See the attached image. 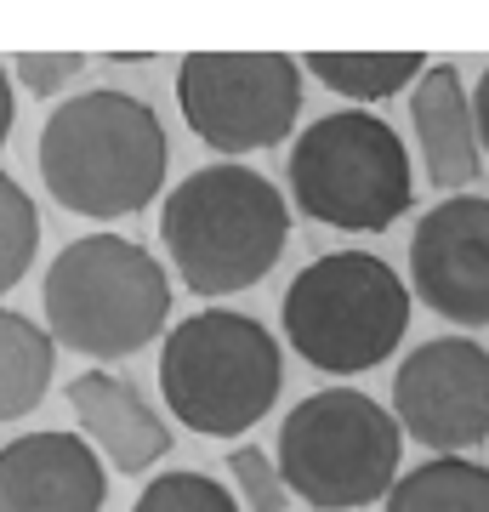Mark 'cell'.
<instances>
[{"instance_id": "5", "label": "cell", "mask_w": 489, "mask_h": 512, "mask_svg": "<svg viewBox=\"0 0 489 512\" xmlns=\"http://www.w3.org/2000/svg\"><path fill=\"white\" fill-rule=\"evenodd\" d=\"M285 183L296 211L342 234H381L416 205L410 154L399 131L370 109L319 114L290 143Z\"/></svg>"}, {"instance_id": "17", "label": "cell", "mask_w": 489, "mask_h": 512, "mask_svg": "<svg viewBox=\"0 0 489 512\" xmlns=\"http://www.w3.org/2000/svg\"><path fill=\"white\" fill-rule=\"evenodd\" d=\"M40 251V211L6 171H0V296L12 291Z\"/></svg>"}, {"instance_id": "20", "label": "cell", "mask_w": 489, "mask_h": 512, "mask_svg": "<svg viewBox=\"0 0 489 512\" xmlns=\"http://www.w3.org/2000/svg\"><path fill=\"white\" fill-rule=\"evenodd\" d=\"M86 69V52H18L12 57V74L29 97H57L74 74Z\"/></svg>"}, {"instance_id": "22", "label": "cell", "mask_w": 489, "mask_h": 512, "mask_svg": "<svg viewBox=\"0 0 489 512\" xmlns=\"http://www.w3.org/2000/svg\"><path fill=\"white\" fill-rule=\"evenodd\" d=\"M12 120H18V97H12V80H6V63H0V148L12 137Z\"/></svg>"}, {"instance_id": "13", "label": "cell", "mask_w": 489, "mask_h": 512, "mask_svg": "<svg viewBox=\"0 0 489 512\" xmlns=\"http://www.w3.org/2000/svg\"><path fill=\"white\" fill-rule=\"evenodd\" d=\"M410 120H416L427 183L444 194H461L478 183L484 143H478V120H472V92L461 86L455 63H427V74L416 80V97H410Z\"/></svg>"}, {"instance_id": "1", "label": "cell", "mask_w": 489, "mask_h": 512, "mask_svg": "<svg viewBox=\"0 0 489 512\" xmlns=\"http://www.w3.org/2000/svg\"><path fill=\"white\" fill-rule=\"evenodd\" d=\"M40 183L74 217H137L165 188V126L143 97L120 86H91L80 97H63L35 143Z\"/></svg>"}, {"instance_id": "18", "label": "cell", "mask_w": 489, "mask_h": 512, "mask_svg": "<svg viewBox=\"0 0 489 512\" xmlns=\"http://www.w3.org/2000/svg\"><path fill=\"white\" fill-rule=\"evenodd\" d=\"M131 512H239V507H234V495H228V484L188 467V473H160L131 501Z\"/></svg>"}, {"instance_id": "10", "label": "cell", "mask_w": 489, "mask_h": 512, "mask_svg": "<svg viewBox=\"0 0 489 512\" xmlns=\"http://www.w3.org/2000/svg\"><path fill=\"white\" fill-rule=\"evenodd\" d=\"M416 296L450 325H489V200L450 194L416 222L410 239Z\"/></svg>"}, {"instance_id": "3", "label": "cell", "mask_w": 489, "mask_h": 512, "mask_svg": "<svg viewBox=\"0 0 489 512\" xmlns=\"http://www.w3.org/2000/svg\"><path fill=\"white\" fill-rule=\"evenodd\" d=\"M40 308L57 348H74L86 359H126L165 330L171 279L137 239L86 234L52 256Z\"/></svg>"}, {"instance_id": "11", "label": "cell", "mask_w": 489, "mask_h": 512, "mask_svg": "<svg viewBox=\"0 0 489 512\" xmlns=\"http://www.w3.org/2000/svg\"><path fill=\"white\" fill-rule=\"evenodd\" d=\"M109 473L80 433H23L0 444V512H103Z\"/></svg>"}, {"instance_id": "12", "label": "cell", "mask_w": 489, "mask_h": 512, "mask_svg": "<svg viewBox=\"0 0 489 512\" xmlns=\"http://www.w3.org/2000/svg\"><path fill=\"white\" fill-rule=\"evenodd\" d=\"M69 404L80 416V433L114 473H143L171 456V427L143 404V393L114 376V370H86L69 382Z\"/></svg>"}, {"instance_id": "2", "label": "cell", "mask_w": 489, "mask_h": 512, "mask_svg": "<svg viewBox=\"0 0 489 512\" xmlns=\"http://www.w3.org/2000/svg\"><path fill=\"white\" fill-rule=\"evenodd\" d=\"M160 239L188 291L234 296L268 279L285 256L290 205L251 165H205L165 194Z\"/></svg>"}, {"instance_id": "16", "label": "cell", "mask_w": 489, "mask_h": 512, "mask_svg": "<svg viewBox=\"0 0 489 512\" xmlns=\"http://www.w3.org/2000/svg\"><path fill=\"white\" fill-rule=\"evenodd\" d=\"M381 512H489V467L461 456L421 461L416 473H399Z\"/></svg>"}, {"instance_id": "6", "label": "cell", "mask_w": 489, "mask_h": 512, "mask_svg": "<svg viewBox=\"0 0 489 512\" xmlns=\"http://www.w3.org/2000/svg\"><path fill=\"white\" fill-rule=\"evenodd\" d=\"M399 456V416L359 387H319L279 427V478L319 512H353L393 495Z\"/></svg>"}, {"instance_id": "21", "label": "cell", "mask_w": 489, "mask_h": 512, "mask_svg": "<svg viewBox=\"0 0 489 512\" xmlns=\"http://www.w3.org/2000/svg\"><path fill=\"white\" fill-rule=\"evenodd\" d=\"M472 120H478V143L489 154V69L478 74V92H472Z\"/></svg>"}, {"instance_id": "9", "label": "cell", "mask_w": 489, "mask_h": 512, "mask_svg": "<svg viewBox=\"0 0 489 512\" xmlns=\"http://www.w3.org/2000/svg\"><path fill=\"white\" fill-rule=\"evenodd\" d=\"M393 416L404 439L461 456L489 439V348L472 336L421 342L393 376Z\"/></svg>"}, {"instance_id": "14", "label": "cell", "mask_w": 489, "mask_h": 512, "mask_svg": "<svg viewBox=\"0 0 489 512\" xmlns=\"http://www.w3.org/2000/svg\"><path fill=\"white\" fill-rule=\"evenodd\" d=\"M57 370V342L52 330L23 319V313L0 308V421L29 416Z\"/></svg>"}, {"instance_id": "4", "label": "cell", "mask_w": 489, "mask_h": 512, "mask_svg": "<svg viewBox=\"0 0 489 512\" xmlns=\"http://www.w3.org/2000/svg\"><path fill=\"white\" fill-rule=\"evenodd\" d=\"M285 387V353L251 313L205 308L165 330L160 393L200 439H234L268 416Z\"/></svg>"}, {"instance_id": "15", "label": "cell", "mask_w": 489, "mask_h": 512, "mask_svg": "<svg viewBox=\"0 0 489 512\" xmlns=\"http://www.w3.org/2000/svg\"><path fill=\"white\" fill-rule=\"evenodd\" d=\"M302 69L313 80H325L336 97H347L353 109H370L381 97H399L410 80L427 74L421 52H308Z\"/></svg>"}, {"instance_id": "8", "label": "cell", "mask_w": 489, "mask_h": 512, "mask_svg": "<svg viewBox=\"0 0 489 512\" xmlns=\"http://www.w3.org/2000/svg\"><path fill=\"white\" fill-rule=\"evenodd\" d=\"M177 109L205 148L228 160L285 143L302 114V69L285 52H188Z\"/></svg>"}, {"instance_id": "19", "label": "cell", "mask_w": 489, "mask_h": 512, "mask_svg": "<svg viewBox=\"0 0 489 512\" xmlns=\"http://www.w3.org/2000/svg\"><path fill=\"white\" fill-rule=\"evenodd\" d=\"M228 473H234V490L251 512H285V478H279V461L256 444H239L228 456Z\"/></svg>"}, {"instance_id": "7", "label": "cell", "mask_w": 489, "mask_h": 512, "mask_svg": "<svg viewBox=\"0 0 489 512\" xmlns=\"http://www.w3.org/2000/svg\"><path fill=\"white\" fill-rule=\"evenodd\" d=\"M279 319L313 370L359 376L404 342L410 285L370 251H325L290 279Z\"/></svg>"}]
</instances>
